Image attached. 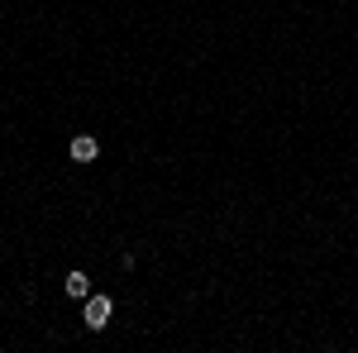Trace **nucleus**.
Segmentation results:
<instances>
[{"mask_svg": "<svg viewBox=\"0 0 358 353\" xmlns=\"http://www.w3.org/2000/svg\"><path fill=\"white\" fill-rule=\"evenodd\" d=\"M67 153H72V163H96V158H101V138L96 134H72Z\"/></svg>", "mask_w": 358, "mask_h": 353, "instance_id": "f03ea898", "label": "nucleus"}, {"mask_svg": "<svg viewBox=\"0 0 358 353\" xmlns=\"http://www.w3.org/2000/svg\"><path fill=\"white\" fill-rule=\"evenodd\" d=\"M62 291H67V296H77V301H86V296H91V277H86L82 268H77V272H67Z\"/></svg>", "mask_w": 358, "mask_h": 353, "instance_id": "7ed1b4c3", "label": "nucleus"}, {"mask_svg": "<svg viewBox=\"0 0 358 353\" xmlns=\"http://www.w3.org/2000/svg\"><path fill=\"white\" fill-rule=\"evenodd\" d=\"M110 315H115V301L106 296V291H96V296H86V310H82V320L91 334H101V329L110 325Z\"/></svg>", "mask_w": 358, "mask_h": 353, "instance_id": "f257e3e1", "label": "nucleus"}]
</instances>
